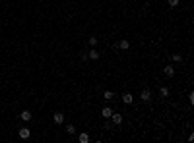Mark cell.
I'll return each instance as SVG.
<instances>
[{
    "instance_id": "obj_1",
    "label": "cell",
    "mask_w": 194,
    "mask_h": 143,
    "mask_svg": "<svg viewBox=\"0 0 194 143\" xmlns=\"http://www.w3.org/2000/svg\"><path fill=\"white\" fill-rule=\"evenodd\" d=\"M140 101H142V103H149V101H151V91H149V89H142Z\"/></svg>"
},
{
    "instance_id": "obj_2",
    "label": "cell",
    "mask_w": 194,
    "mask_h": 143,
    "mask_svg": "<svg viewBox=\"0 0 194 143\" xmlns=\"http://www.w3.org/2000/svg\"><path fill=\"white\" fill-rule=\"evenodd\" d=\"M19 137H21V139H29V137H31V130H27V128H19Z\"/></svg>"
},
{
    "instance_id": "obj_3",
    "label": "cell",
    "mask_w": 194,
    "mask_h": 143,
    "mask_svg": "<svg viewBox=\"0 0 194 143\" xmlns=\"http://www.w3.org/2000/svg\"><path fill=\"white\" fill-rule=\"evenodd\" d=\"M52 120H54V124H62L64 122V114H62V112H54V114H52Z\"/></svg>"
},
{
    "instance_id": "obj_4",
    "label": "cell",
    "mask_w": 194,
    "mask_h": 143,
    "mask_svg": "<svg viewBox=\"0 0 194 143\" xmlns=\"http://www.w3.org/2000/svg\"><path fill=\"white\" fill-rule=\"evenodd\" d=\"M163 74H165L167 78H173V76H175V68H173L171 64H169V66H165V68H163Z\"/></svg>"
},
{
    "instance_id": "obj_5",
    "label": "cell",
    "mask_w": 194,
    "mask_h": 143,
    "mask_svg": "<svg viewBox=\"0 0 194 143\" xmlns=\"http://www.w3.org/2000/svg\"><path fill=\"white\" fill-rule=\"evenodd\" d=\"M120 99H122V103H124V104H132V103H134V97H132L130 93H124Z\"/></svg>"
},
{
    "instance_id": "obj_6",
    "label": "cell",
    "mask_w": 194,
    "mask_h": 143,
    "mask_svg": "<svg viewBox=\"0 0 194 143\" xmlns=\"http://www.w3.org/2000/svg\"><path fill=\"white\" fill-rule=\"evenodd\" d=\"M111 120H113V124L118 126V124H122V114H115V112H113V114H111Z\"/></svg>"
},
{
    "instance_id": "obj_7",
    "label": "cell",
    "mask_w": 194,
    "mask_h": 143,
    "mask_svg": "<svg viewBox=\"0 0 194 143\" xmlns=\"http://www.w3.org/2000/svg\"><path fill=\"white\" fill-rule=\"evenodd\" d=\"M116 48H122V50H128V48H130V43H128L126 39H122L120 43H118V45H116Z\"/></svg>"
},
{
    "instance_id": "obj_8",
    "label": "cell",
    "mask_w": 194,
    "mask_h": 143,
    "mask_svg": "<svg viewBox=\"0 0 194 143\" xmlns=\"http://www.w3.org/2000/svg\"><path fill=\"white\" fill-rule=\"evenodd\" d=\"M101 114H103V118H111V114H113V108H111V106H103Z\"/></svg>"
},
{
    "instance_id": "obj_9",
    "label": "cell",
    "mask_w": 194,
    "mask_h": 143,
    "mask_svg": "<svg viewBox=\"0 0 194 143\" xmlns=\"http://www.w3.org/2000/svg\"><path fill=\"white\" fill-rule=\"evenodd\" d=\"M19 118H21L23 122H29V120H31V112H29V110H23L21 114H19Z\"/></svg>"
},
{
    "instance_id": "obj_10",
    "label": "cell",
    "mask_w": 194,
    "mask_h": 143,
    "mask_svg": "<svg viewBox=\"0 0 194 143\" xmlns=\"http://www.w3.org/2000/svg\"><path fill=\"white\" fill-rule=\"evenodd\" d=\"M78 141L80 143H87L89 141V133H85V131L84 133H80V136H78Z\"/></svg>"
},
{
    "instance_id": "obj_11",
    "label": "cell",
    "mask_w": 194,
    "mask_h": 143,
    "mask_svg": "<svg viewBox=\"0 0 194 143\" xmlns=\"http://www.w3.org/2000/svg\"><path fill=\"white\" fill-rule=\"evenodd\" d=\"M87 58H91V60H97V58H99V52H97L95 48H91V50H89V54H87Z\"/></svg>"
},
{
    "instance_id": "obj_12",
    "label": "cell",
    "mask_w": 194,
    "mask_h": 143,
    "mask_svg": "<svg viewBox=\"0 0 194 143\" xmlns=\"http://www.w3.org/2000/svg\"><path fill=\"white\" fill-rule=\"evenodd\" d=\"M66 131H68L70 136H74V133H76V128H74V124H68V126H66Z\"/></svg>"
},
{
    "instance_id": "obj_13",
    "label": "cell",
    "mask_w": 194,
    "mask_h": 143,
    "mask_svg": "<svg viewBox=\"0 0 194 143\" xmlns=\"http://www.w3.org/2000/svg\"><path fill=\"white\" fill-rule=\"evenodd\" d=\"M113 97H115V93L113 91H105V101H111Z\"/></svg>"
},
{
    "instance_id": "obj_14",
    "label": "cell",
    "mask_w": 194,
    "mask_h": 143,
    "mask_svg": "<svg viewBox=\"0 0 194 143\" xmlns=\"http://www.w3.org/2000/svg\"><path fill=\"white\" fill-rule=\"evenodd\" d=\"M159 93H161V97H169V89H167V87H161Z\"/></svg>"
},
{
    "instance_id": "obj_15",
    "label": "cell",
    "mask_w": 194,
    "mask_h": 143,
    "mask_svg": "<svg viewBox=\"0 0 194 143\" xmlns=\"http://www.w3.org/2000/svg\"><path fill=\"white\" fill-rule=\"evenodd\" d=\"M167 4L171 8H175V6H179V0H167Z\"/></svg>"
},
{
    "instance_id": "obj_16",
    "label": "cell",
    "mask_w": 194,
    "mask_h": 143,
    "mask_svg": "<svg viewBox=\"0 0 194 143\" xmlns=\"http://www.w3.org/2000/svg\"><path fill=\"white\" fill-rule=\"evenodd\" d=\"M173 60L175 62H182V56L181 54H173Z\"/></svg>"
},
{
    "instance_id": "obj_17",
    "label": "cell",
    "mask_w": 194,
    "mask_h": 143,
    "mask_svg": "<svg viewBox=\"0 0 194 143\" xmlns=\"http://www.w3.org/2000/svg\"><path fill=\"white\" fill-rule=\"evenodd\" d=\"M89 45H91V46L97 45V37H89Z\"/></svg>"
},
{
    "instance_id": "obj_18",
    "label": "cell",
    "mask_w": 194,
    "mask_h": 143,
    "mask_svg": "<svg viewBox=\"0 0 194 143\" xmlns=\"http://www.w3.org/2000/svg\"><path fill=\"white\" fill-rule=\"evenodd\" d=\"M188 101H190V104H194V93L192 91L188 93Z\"/></svg>"
}]
</instances>
